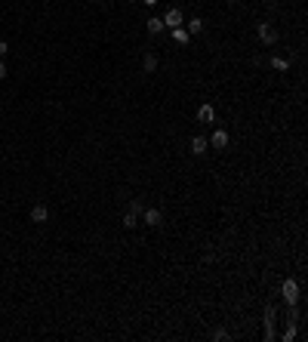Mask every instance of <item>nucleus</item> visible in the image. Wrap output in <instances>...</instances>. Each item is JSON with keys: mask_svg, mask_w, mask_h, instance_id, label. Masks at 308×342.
I'll return each mask as SVG.
<instances>
[{"mask_svg": "<svg viewBox=\"0 0 308 342\" xmlns=\"http://www.w3.org/2000/svg\"><path fill=\"white\" fill-rule=\"evenodd\" d=\"M271 68H275V71H287V68H290V62L283 59V56H275V59H271Z\"/></svg>", "mask_w": 308, "mask_h": 342, "instance_id": "nucleus-12", "label": "nucleus"}, {"mask_svg": "<svg viewBox=\"0 0 308 342\" xmlns=\"http://www.w3.org/2000/svg\"><path fill=\"white\" fill-rule=\"evenodd\" d=\"M185 31H188V34H200V31H203V19H191Z\"/></svg>", "mask_w": 308, "mask_h": 342, "instance_id": "nucleus-13", "label": "nucleus"}, {"mask_svg": "<svg viewBox=\"0 0 308 342\" xmlns=\"http://www.w3.org/2000/svg\"><path fill=\"white\" fill-rule=\"evenodd\" d=\"M225 3H231V0H225Z\"/></svg>", "mask_w": 308, "mask_h": 342, "instance_id": "nucleus-19", "label": "nucleus"}, {"mask_svg": "<svg viewBox=\"0 0 308 342\" xmlns=\"http://www.w3.org/2000/svg\"><path fill=\"white\" fill-rule=\"evenodd\" d=\"M197 120H200V123H213V120H216V108H213V105H200V108H197Z\"/></svg>", "mask_w": 308, "mask_h": 342, "instance_id": "nucleus-7", "label": "nucleus"}, {"mask_svg": "<svg viewBox=\"0 0 308 342\" xmlns=\"http://www.w3.org/2000/svg\"><path fill=\"white\" fill-rule=\"evenodd\" d=\"M50 219V210L47 207H43V203H37V207H34L31 210V222H37V225H43V222H47Z\"/></svg>", "mask_w": 308, "mask_h": 342, "instance_id": "nucleus-6", "label": "nucleus"}, {"mask_svg": "<svg viewBox=\"0 0 308 342\" xmlns=\"http://www.w3.org/2000/svg\"><path fill=\"white\" fill-rule=\"evenodd\" d=\"M136 225H139V216H136V213H127V216H123V228H136Z\"/></svg>", "mask_w": 308, "mask_h": 342, "instance_id": "nucleus-14", "label": "nucleus"}, {"mask_svg": "<svg viewBox=\"0 0 308 342\" xmlns=\"http://www.w3.org/2000/svg\"><path fill=\"white\" fill-rule=\"evenodd\" d=\"M280 293H283V299H287V305H296V302H299V284H296L293 278H290V281H283Z\"/></svg>", "mask_w": 308, "mask_h": 342, "instance_id": "nucleus-1", "label": "nucleus"}, {"mask_svg": "<svg viewBox=\"0 0 308 342\" xmlns=\"http://www.w3.org/2000/svg\"><path fill=\"white\" fill-rule=\"evenodd\" d=\"M207 142H210V145L216 148V151H222V148L228 145V133H225V130H216V133L210 136V139H207Z\"/></svg>", "mask_w": 308, "mask_h": 342, "instance_id": "nucleus-4", "label": "nucleus"}, {"mask_svg": "<svg viewBox=\"0 0 308 342\" xmlns=\"http://www.w3.org/2000/svg\"><path fill=\"white\" fill-rule=\"evenodd\" d=\"M169 31H173V40H176V43H188V37H191V34L182 28V25H179V28H169Z\"/></svg>", "mask_w": 308, "mask_h": 342, "instance_id": "nucleus-11", "label": "nucleus"}, {"mask_svg": "<svg viewBox=\"0 0 308 342\" xmlns=\"http://www.w3.org/2000/svg\"><path fill=\"white\" fill-rule=\"evenodd\" d=\"M130 213L139 216V213H142V200H130Z\"/></svg>", "mask_w": 308, "mask_h": 342, "instance_id": "nucleus-15", "label": "nucleus"}, {"mask_svg": "<svg viewBox=\"0 0 308 342\" xmlns=\"http://www.w3.org/2000/svg\"><path fill=\"white\" fill-rule=\"evenodd\" d=\"M207 148H210V142L203 139V136H195V139H191V154H207Z\"/></svg>", "mask_w": 308, "mask_h": 342, "instance_id": "nucleus-8", "label": "nucleus"}, {"mask_svg": "<svg viewBox=\"0 0 308 342\" xmlns=\"http://www.w3.org/2000/svg\"><path fill=\"white\" fill-rule=\"evenodd\" d=\"M142 68H145L148 74H151L154 68H157V56H154V53H145V56H142Z\"/></svg>", "mask_w": 308, "mask_h": 342, "instance_id": "nucleus-9", "label": "nucleus"}, {"mask_svg": "<svg viewBox=\"0 0 308 342\" xmlns=\"http://www.w3.org/2000/svg\"><path fill=\"white\" fill-rule=\"evenodd\" d=\"M164 25H167V28H179V25H182V9H176V6H173V9H167Z\"/></svg>", "mask_w": 308, "mask_h": 342, "instance_id": "nucleus-3", "label": "nucleus"}, {"mask_svg": "<svg viewBox=\"0 0 308 342\" xmlns=\"http://www.w3.org/2000/svg\"><path fill=\"white\" fill-rule=\"evenodd\" d=\"M3 77H6V65L0 62V81H3Z\"/></svg>", "mask_w": 308, "mask_h": 342, "instance_id": "nucleus-17", "label": "nucleus"}, {"mask_svg": "<svg viewBox=\"0 0 308 342\" xmlns=\"http://www.w3.org/2000/svg\"><path fill=\"white\" fill-rule=\"evenodd\" d=\"M145 25H148V34H161V31L167 28V25H164V19H148Z\"/></svg>", "mask_w": 308, "mask_h": 342, "instance_id": "nucleus-10", "label": "nucleus"}, {"mask_svg": "<svg viewBox=\"0 0 308 342\" xmlns=\"http://www.w3.org/2000/svg\"><path fill=\"white\" fill-rule=\"evenodd\" d=\"M142 3H145V6H154V3H157V0H142Z\"/></svg>", "mask_w": 308, "mask_h": 342, "instance_id": "nucleus-18", "label": "nucleus"}, {"mask_svg": "<svg viewBox=\"0 0 308 342\" xmlns=\"http://www.w3.org/2000/svg\"><path fill=\"white\" fill-rule=\"evenodd\" d=\"M142 219H145V225L157 228V225L164 222V213H161V210H145V213H142Z\"/></svg>", "mask_w": 308, "mask_h": 342, "instance_id": "nucleus-5", "label": "nucleus"}, {"mask_svg": "<svg viewBox=\"0 0 308 342\" xmlns=\"http://www.w3.org/2000/svg\"><path fill=\"white\" fill-rule=\"evenodd\" d=\"M6 53H9V43H6V40H0V56H6Z\"/></svg>", "mask_w": 308, "mask_h": 342, "instance_id": "nucleus-16", "label": "nucleus"}, {"mask_svg": "<svg viewBox=\"0 0 308 342\" xmlns=\"http://www.w3.org/2000/svg\"><path fill=\"white\" fill-rule=\"evenodd\" d=\"M256 34H259L262 43H275L278 40V31H275V25H268V22H262V25L256 28Z\"/></svg>", "mask_w": 308, "mask_h": 342, "instance_id": "nucleus-2", "label": "nucleus"}]
</instances>
